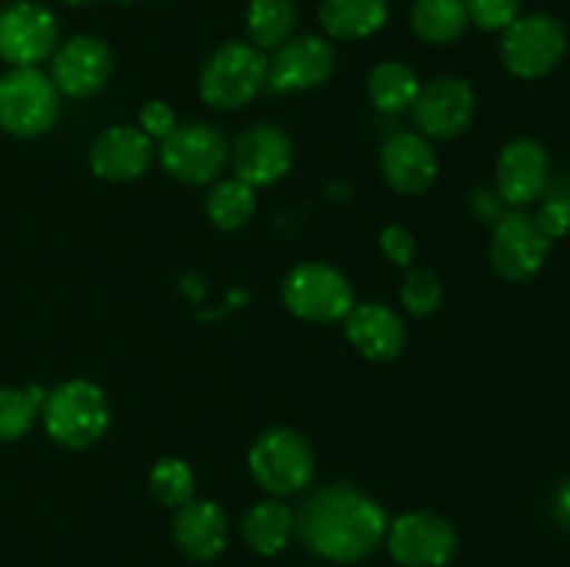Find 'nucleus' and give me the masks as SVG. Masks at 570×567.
<instances>
[{"label":"nucleus","instance_id":"nucleus-1","mask_svg":"<svg viewBox=\"0 0 570 567\" xmlns=\"http://www.w3.org/2000/svg\"><path fill=\"white\" fill-rule=\"evenodd\" d=\"M382 506L351 484L315 489L295 515V534L315 556L351 565L371 556L387 537Z\"/></svg>","mask_w":570,"mask_h":567},{"label":"nucleus","instance_id":"nucleus-2","mask_svg":"<svg viewBox=\"0 0 570 567\" xmlns=\"http://www.w3.org/2000/svg\"><path fill=\"white\" fill-rule=\"evenodd\" d=\"M45 431L61 448H92L109 428V400L104 389L83 378H70L45 395Z\"/></svg>","mask_w":570,"mask_h":567},{"label":"nucleus","instance_id":"nucleus-3","mask_svg":"<svg viewBox=\"0 0 570 567\" xmlns=\"http://www.w3.org/2000/svg\"><path fill=\"white\" fill-rule=\"evenodd\" d=\"M267 81V59L248 42H226L204 61L198 92L206 106L234 111L248 106Z\"/></svg>","mask_w":570,"mask_h":567},{"label":"nucleus","instance_id":"nucleus-4","mask_svg":"<svg viewBox=\"0 0 570 567\" xmlns=\"http://www.w3.org/2000/svg\"><path fill=\"white\" fill-rule=\"evenodd\" d=\"M59 117V89L39 67H11L0 76V128L17 139L42 137Z\"/></svg>","mask_w":570,"mask_h":567},{"label":"nucleus","instance_id":"nucleus-5","mask_svg":"<svg viewBox=\"0 0 570 567\" xmlns=\"http://www.w3.org/2000/svg\"><path fill=\"white\" fill-rule=\"evenodd\" d=\"M254 481L271 495L301 493L315 476V450L309 439L287 426L262 431L248 450Z\"/></svg>","mask_w":570,"mask_h":567},{"label":"nucleus","instance_id":"nucleus-6","mask_svg":"<svg viewBox=\"0 0 570 567\" xmlns=\"http://www.w3.org/2000/svg\"><path fill=\"white\" fill-rule=\"evenodd\" d=\"M501 61L507 70L523 81L551 76L568 53V31L557 17L527 14L504 28Z\"/></svg>","mask_w":570,"mask_h":567},{"label":"nucleus","instance_id":"nucleus-7","mask_svg":"<svg viewBox=\"0 0 570 567\" xmlns=\"http://www.w3.org/2000/svg\"><path fill=\"white\" fill-rule=\"evenodd\" d=\"M284 306L306 322H340L354 309V287L326 261H301L284 276Z\"/></svg>","mask_w":570,"mask_h":567},{"label":"nucleus","instance_id":"nucleus-8","mask_svg":"<svg viewBox=\"0 0 570 567\" xmlns=\"http://www.w3.org/2000/svg\"><path fill=\"white\" fill-rule=\"evenodd\" d=\"M159 161L176 181L209 183L226 167L228 145L209 122H184L161 139Z\"/></svg>","mask_w":570,"mask_h":567},{"label":"nucleus","instance_id":"nucleus-9","mask_svg":"<svg viewBox=\"0 0 570 567\" xmlns=\"http://www.w3.org/2000/svg\"><path fill=\"white\" fill-rule=\"evenodd\" d=\"M384 539L401 567H445L460 548L456 528L432 511H406L390 523Z\"/></svg>","mask_w":570,"mask_h":567},{"label":"nucleus","instance_id":"nucleus-10","mask_svg":"<svg viewBox=\"0 0 570 567\" xmlns=\"http://www.w3.org/2000/svg\"><path fill=\"white\" fill-rule=\"evenodd\" d=\"M488 253L495 276L521 284L543 270L551 253V239L540 231L534 217L523 215V211H510L495 222Z\"/></svg>","mask_w":570,"mask_h":567},{"label":"nucleus","instance_id":"nucleus-11","mask_svg":"<svg viewBox=\"0 0 570 567\" xmlns=\"http://www.w3.org/2000/svg\"><path fill=\"white\" fill-rule=\"evenodd\" d=\"M59 22L33 0H11L0 9V59L11 67H37L56 53Z\"/></svg>","mask_w":570,"mask_h":567},{"label":"nucleus","instance_id":"nucleus-12","mask_svg":"<svg viewBox=\"0 0 570 567\" xmlns=\"http://www.w3.org/2000/svg\"><path fill=\"white\" fill-rule=\"evenodd\" d=\"M234 178L248 187H273L293 167V142L276 122H254L228 148Z\"/></svg>","mask_w":570,"mask_h":567},{"label":"nucleus","instance_id":"nucleus-13","mask_svg":"<svg viewBox=\"0 0 570 567\" xmlns=\"http://www.w3.org/2000/svg\"><path fill=\"white\" fill-rule=\"evenodd\" d=\"M412 109V120L429 139H454L476 115V94L465 78L440 76L423 83Z\"/></svg>","mask_w":570,"mask_h":567},{"label":"nucleus","instance_id":"nucleus-14","mask_svg":"<svg viewBox=\"0 0 570 567\" xmlns=\"http://www.w3.org/2000/svg\"><path fill=\"white\" fill-rule=\"evenodd\" d=\"M337 53L332 42L317 33L289 37L276 56L267 61V81L276 92H306L317 89L334 76Z\"/></svg>","mask_w":570,"mask_h":567},{"label":"nucleus","instance_id":"nucleus-15","mask_svg":"<svg viewBox=\"0 0 570 567\" xmlns=\"http://www.w3.org/2000/svg\"><path fill=\"white\" fill-rule=\"evenodd\" d=\"M111 50L104 39L72 37L53 53V83L67 98H92L109 83Z\"/></svg>","mask_w":570,"mask_h":567},{"label":"nucleus","instance_id":"nucleus-16","mask_svg":"<svg viewBox=\"0 0 570 567\" xmlns=\"http://www.w3.org/2000/svg\"><path fill=\"white\" fill-rule=\"evenodd\" d=\"M551 176L549 150L532 137L512 139L495 161V187L510 206H529L546 192Z\"/></svg>","mask_w":570,"mask_h":567},{"label":"nucleus","instance_id":"nucleus-17","mask_svg":"<svg viewBox=\"0 0 570 567\" xmlns=\"http://www.w3.org/2000/svg\"><path fill=\"white\" fill-rule=\"evenodd\" d=\"M154 139L134 126H111L89 145V170L104 181H137L154 165Z\"/></svg>","mask_w":570,"mask_h":567},{"label":"nucleus","instance_id":"nucleus-18","mask_svg":"<svg viewBox=\"0 0 570 567\" xmlns=\"http://www.w3.org/2000/svg\"><path fill=\"white\" fill-rule=\"evenodd\" d=\"M384 181L399 195H421L438 178V153L423 133L401 131L382 145L379 153Z\"/></svg>","mask_w":570,"mask_h":567},{"label":"nucleus","instance_id":"nucleus-19","mask_svg":"<svg viewBox=\"0 0 570 567\" xmlns=\"http://www.w3.org/2000/svg\"><path fill=\"white\" fill-rule=\"evenodd\" d=\"M345 337L371 361H390L404 350L406 326L387 304H356L345 317Z\"/></svg>","mask_w":570,"mask_h":567},{"label":"nucleus","instance_id":"nucleus-20","mask_svg":"<svg viewBox=\"0 0 570 567\" xmlns=\"http://www.w3.org/2000/svg\"><path fill=\"white\" fill-rule=\"evenodd\" d=\"M173 539L178 550L195 561H209L223 554L228 543V517L212 500L193 498L178 506L173 517Z\"/></svg>","mask_w":570,"mask_h":567},{"label":"nucleus","instance_id":"nucleus-21","mask_svg":"<svg viewBox=\"0 0 570 567\" xmlns=\"http://www.w3.org/2000/svg\"><path fill=\"white\" fill-rule=\"evenodd\" d=\"M387 0H323L321 26L332 39H365L387 22Z\"/></svg>","mask_w":570,"mask_h":567},{"label":"nucleus","instance_id":"nucleus-22","mask_svg":"<svg viewBox=\"0 0 570 567\" xmlns=\"http://www.w3.org/2000/svg\"><path fill=\"white\" fill-rule=\"evenodd\" d=\"M239 531L254 554L276 556L287 548L289 537L295 534V515L282 500H262L245 511Z\"/></svg>","mask_w":570,"mask_h":567},{"label":"nucleus","instance_id":"nucleus-23","mask_svg":"<svg viewBox=\"0 0 570 567\" xmlns=\"http://www.w3.org/2000/svg\"><path fill=\"white\" fill-rule=\"evenodd\" d=\"M410 22L423 42L451 44L465 33L468 11L462 0H415Z\"/></svg>","mask_w":570,"mask_h":567},{"label":"nucleus","instance_id":"nucleus-24","mask_svg":"<svg viewBox=\"0 0 570 567\" xmlns=\"http://www.w3.org/2000/svg\"><path fill=\"white\" fill-rule=\"evenodd\" d=\"M295 22H298V9L295 0H250L245 26H248L254 48L276 50L293 37Z\"/></svg>","mask_w":570,"mask_h":567},{"label":"nucleus","instance_id":"nucleus-25","mask_svg":"<svg viewBox=\"0 0 570 567\" xmlns=\"http://www.w3.org/2000/svg\"><path fill=\"white\" fill-rule=\"evenodd\" d=\"M421 92L417 72L404 61H382L367 76V94L382 111H404Z\"/></svg>","mask_w":570,"mask_h":567},{"label":"nucleus","instance_id":"nucleus-26","mask_svg":"<svg viewBox=\"0 0 570 567\" xmlns=\"http://www.w3.org/2000/svg\"><path fill=\"white\" fill-rule=\"evenodd\" d=\"M256 195L254 187H248L239 178L217 181L206 195V217L220 231H237L254 217Z\"/></svg>","mask_w":570,"mask_h":567},{"label":"nucleus","instance_id":"nucleus-27","mask_svg":"<svg viewBox=\"0 0 570 567\" xmlns=\"http://www.w3.org/2000/svg\"><path fill=\"white\" fill-rule=\"evenodd\" d=\"M42 387H0V442H14L33 426L45 404Z\"/></svg>","mask_w":570,"mask_h":567},{"label":"nucleus","instance_id":"nucleus-28","mask_svg":"<svg viewBox=\"0 0 570 567\" xmlns=\"http://www.w3.org/2000/svg\"><path fill=\"white\" fill-rule=\"evenodd\" d=\"M150 495L159 500L167 509H178V506L189 504L195 498V472L193 467L176 456H165L156 461L148 472Z\"/></svg>","mask_w":570,"mask_h":567},{"label":"nucleus","instance_id":"nucleus-29","mask_svg":"<svg viewBox=\"0 0 570 567\" xmlns=\"http://www.w3.org/2000/svg\"><path fill=\"white\" fill-rule=\"evenodd\" d=\"M401 304L410 315L429 317L443 304V281L429 267H410L401 284Z\"/></svg>","mask_w":570,"mask_h":567},{"label":"nucleus","instance_id":"nucleus-30","mask_svg":"<svg viewBox=\"0 0 570 567\" xmlns=\"http://www.w3.org/2000/svg\"><path fill=\"white\" fill-rule=\"evenodd\" d=\"M468 22L484 31H504L510 22L521 17V0H462Z\"/></svg>","mask_w":570,"mask_h":567},{"label":"nucleus","instance_id":"nucleus-31","mask_svg":"<svg viewBox=\"0 0 570 567\" xmlns=\"http://www.w3.org/2000/svg\"><path fill=\"white\" fill-rule=\"evenodd\" d=\"M379 242H382V253L387 256L393 265L412 267V261H415V253H417V245L410 228L387 226L382 231V237H379Z\"/></svg>","mask_w":570,"mask_h":567},{"label":"nucleus","instance_id":"nucleus-32","mask_svg":"<svg viewBox=\"0 0 570 567\" xmlns=\"http://www.w3.org/2000/svg\"><path fill=\"white\" fill-rule=\"evenodd\" d=\"M176 126V115H173V109L165 100H148V103L142 106V111H139V128H142L150 139H159L161 142Z\"/></svg>","mask_w":570,"mask_h":567},{"label":"nucleus","instance_id":"nucleus-33","mask_svg":"<svg viewBox=\"0 0 570 567\" xmlns=\"http://www.w3.org/2000/svg\"><path fill=\"white\" fill-rule=\"evenodd\" d=\"M534 220H538L540 231L554 242V239L566 237L570 231V203L566 198L546 200L543 209H540V215L534 217Z\"/></svg>","mask_w":570,"mask_h":567},{"label":"nucleus","instance_id":"nucleus-34","mask_svg":"<svg viewBox=\"0 0 570 567\" xmlns=\"http://www.w3.org/2000/svg\"><path fill=\"white\" fill-rule=\"evenodd\" d=\"M557 515H560V520L570 528V481L560 489V495H557Z\"/></svg>","mask_w":570,"mask_h":567},{"label":"nucleus","instance_id":"nucleus-35","mask_svg":"<svg viewBox=\"0 0 570 567\" xmlns=\"http://www.w3.org/2000/svg\"><path fill=\"white\" fill-rule=\"evenodd\" d=\"M65 3H70V6H83V3H92V0H65Z\"/></svg>","mask_w":570,"mask_h":567}]
</instances>
